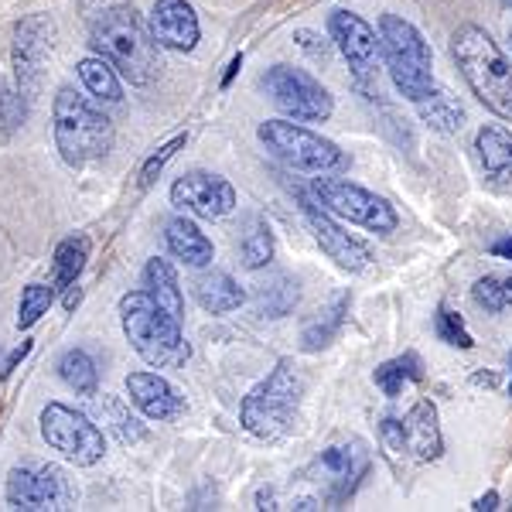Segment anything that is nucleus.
I'll use <instances>...</instances> for the list:
<instances>
[{"instance_id":"nucleus-1","label":"nucleus","mask_w":512,"mask_h":512,"mask_svg":"<svg viewBox=\"0 0 512 512\" xmlns=\"http://www.w3.org/2000/svg\"><path fill=\"white\" fill-rule=\"evenodd\" d=\"M89 48H93V55L110 62L130 86H151L161 72V45L154 41L137 7L130 4L106 7L99 14L89 28Z\"/></svg>"},{"instance_id":"nucleus-25","label":"nucleus","mask_w":512,"mask_h":512,"mask_svg":"<svg viewBox=\"0 0 512 512\" xmlns=\"http://www.w3.org/2000/svg\"><path fill=\"white\" fill-rule=\"evenodd\" d=\"M417 113H420V120L427 123L431 130H437V134H458L461 127H465V106L454 99L448 89H441L437 86L431 96H424V99H417Z\"/></svg>"},{"instance_id":"nucleus-31","label":"nucleus","mask_w":512,"mask_h":512,"mask_svg":"<svg viewBox=\"0 0 512 512\" xmlns=\"http://www.w3.org/2000/svg\"><path fill=\"white\" fill-rule=\"evenodd\" d=\"M243 267L246 270H260L274 260V229L263 216H253L246 222V233H243Z\"/></svg>"},{"instance_id":"nucleus-34","label":"nucleus","mask_w":512,"mask_h":512,"mask_svg":"<svg viewBox=\"0 0 512 512\" xmlns=\"http://www.w3.org/2000/svg\"><path fill=\"white\" fill-rule=\"evenodd\" d=\"M28 120V96L0 76V144H7Z\"/></svg>"},{"instance_id":"nucleus-30","label":"nucleus","mask_w":512,"mask_h":512,"mask_svg":"<svg viewBox=\"0 0 512 512\" xmlns=\"http://www.w3.org/2000/svg\"><path fill=\"white\" fill-rule=\"evenodd\" d=\"M59 376H62V383L69 386L72 393H79V396H96V390H99L96 362H93V355H89L86 349H69V352H62V359H59Z\"/></svg>"},{"instance_id":"nucleus-10","label":"nucleus","mask_w":512,"mask_h":512,"mask_svg":"<svg viewBox=\"0 0 512 512\" xmlns=\"http://www.w3.org/2000/svg\"><path fill=\"white\" fill-rule=\"evenodd\" d=\"M41 437L52 451H59L65 461H72L76 468H93L103 461L106 454V437L103 431L89 420L82 410H72L65 403H48L38 417Z\"/></svg>"},{"instance_id":"nucleus-3","label":"nucleus","mask_w":512,"mask_h":512,"mask_svg":"<svg viewBox=\"0 0 512 512\" xmlns=\"http://www.w3.org/2000/svg\"><path fill=\"white\" fill-rule=\"evenodd\" d=\"M120 321L130 349L154 369H178L192 359L181 321L161 308L147 291H130L120 297Z\"/></svg>"},{"instance_id":"nucleus-40","label":"nucleus","mask_w":512,"mask_h":512,"mask_svg":"<svg viewBox=\"0 0 512 512\" xmlns=\"http://www.w3.org/2000/svg\"><path fill=\"white\" fill-rule=\"evenodd\" d=\"M472 509L475 512H492V509H499V492H485V495H478V499L472 502Z\"/></svg>"},{"instance_id":"nucleus-43","label":"nucleus","mask_w":512,"mask_h":512,"mask_svg":"<svg viewBox=\"0 0 512 512\" xmlns=\"http://www.w3.org/2000/svg\"><path fill=\"white\" fill-rule=\"evenodd\" d=\"M79 284H72L69 291H65V311H76V304H79Z\"/></svg>"},{"instance_id":"nucleus-27","label":"nucleus","mask_w":512,"mask_h":512,"mask_svg":"<svg viewBox=\"0 0 512 512\" xmlns=\"http://www.w3.org/2000/svg\"><path fill=\"white\" fill-rule=\"evenodd\" d=\"M89 236H69L55 246V260H52V270H55V291H69L72 284H79V274L86 270V260H89Z\"/></svg>"},{"instance_id":"nucleus-24","label":"nucleus","mask_w":512,"mask_h":512,"mask_svg":"<svg viewBox=\"0 0 512 512\" xmlns=\"http://www.w3.org/2000/svg\"><path fill=\"white\" fill-rule=\"evenodd\" d=\"M144 291L154 297V301L161 304L168 315H175L181 321L185 315V297H181V284H178V274L175 267H171L168 260H161V256H154V260H147L144 267Z\"/></svg>"},{"instance_id":"nucleus-6","label":"nucleus","mask_w":512,"mask_h":512,"mask_svg":"<svg viewBox=\"0 0 512 512\" xmlns=\"http://www.w3.org/2000/svg\"><path fill=\"white\" fill-rule=\"evenodd\" d=\"M379 41H383V62L396 93L410 99V103L431 96L437 89L434 55L414 24L400 18V14H383L379 18Z\"/></svg>"},{"instance_id":"nucleus-15","label":"nucleus","mask_w":512,"mask_h":512,"mask_svg":"<svg viewBox=\"0 0 512 512\" xmlns=\"http://www.w3.org/2000/svg\"><path fill=\"white\" fill-rule=\"evenodd\" d=\"M297 202H301V212H304V219H308V226H311V233H315L318 246L332 256L338 267L349 270V274H362V270L373 267V260H376L373 246H369L366 239L345 233V229L332 219V212L321 209L315 195L304 192V188H297Z\"/></svg>"},{"instance_id":"nucleus-29","label":"nucleus","mask_w":512,"mask_h":512,"mask_svg":"<svg viewBox=\"0 0 512 512\" xmlns=\"http://www.w3.org/2000/svg\"><path fill=\"white\" fill-rule=\"evenodd\" d=\"M373 379L386 396H400L410 383L424 379V362H420L417 352H403V355H396V359L383 362V366H376Z\"/></svg>"},{"instance_id":"nucleus-36","label":"nucleus","mask_w":512,"mask_h":512,"mask_svg":"<svg viewBox=\"0 0 512 512\" xmlns=\"http://www.w3.org/2000/svg\"><path fill=\"white\" fill-rule=\"evenodd\" d=\"M434 332H437V338H441L444 345H451V349H475V338L465 328V318L454 315L448 304H441V308H437Z\"/></svg>"},{"instance_id":"nucleus-23","label":"nucleus","mask_w":512,"mask_h":512,"mask_svg":"<svg viewBox=\"0 0 512 512\" xmlns=\"http://www.w3.org/2000/svg\"><path fill=\"white\" fill-rule=\"evenodd\" d=\"M349 308H352V297L349 294H338L328 308L318 311V318H311L308 325L301 328V349L304 352H321L335 342L338 332H342L345 318H349Z\"/></svg>"},{"instance_id":"nucleus-14","label":"nucleus","mask_w":512,"mask_h":512,"mask_svg":"<svg viewBox=\"0 0 512 512\" xmlns=\"http://www.w3.org/2000/svg\"><path fill=\"white\" fill-rule=\"evenodd\" d=\"M55 38H59V28H55V21L48 14H28V18L14 24V45H11L14 79H18V89L28 99L38 96L45 65L55 55Z\"/></svg>"},{"instance_id":"nucleus-46","label":"nucleus","mask_w":512,"mask_h":512,"mask_svg":"<svg viewBox=\"0 0 512 512\" xmlns=\"http://www.w3.org/2000/svg\"><path fill=\"white\" fill-rule=\"evenodd\" d=\"M502 4H506V7H509V11H512V0H502Z\"/></svg>"},{"instance_id":"nucleus-38","label":"nucleus","mask_w":512,"mask_h":512,"mask_svg":"<svg viewBox=\"0 0 512 512\" xmlns=\"http://www.w3.org/2000/svg\"><path fill=\"white\" fill-rule=\"evenodd\" d=\"M28 352H31V342H21L18 349H14L11 355H7V359H4V366H0V379H7V376H11L14 369H18L24 359H28Z\"/></svg>"},{"instance_id":"nucleus-44","label":"nucleus","mask_w":512,"mask_h":512,"mask_svg":"<svg viewBox=\"0 0 512 512\" xmlns=\"http://www.w3.org/2000/svg\"><path fill=\"white\" fill-rule=\"evenodd\" d=\"M472 383H478V386H495V376L492 373H478Z\"/></svg>"},{"instance_id":"nucleus-2","label":"nucleus","mask_w":512,"mask_h":512,"mask_svg":"<svg viewBox=\"0 0 512 512\" xmlns=\"http://www.w3.org/2000/svg\"><path fill=\"white\" fill-rule=\"evenodd\" d=\"M451 59L485 110L512 123V62L489 31L461 24L451 35Z\"/></svg>"},{"instance_id":"nucleus-37","label":"nucleus","mask_w":512,"mask_h":512,"mask_svg":"<svg viewBox=\"0 0 512 512\" xmlns=\"http://www.w3.org/2000/svg\"><path fill=\"white\" fill-rule=\"evenodd\" d=\"M185 134H175V137H171L168 140V144H161L158 147V151H154L151 154V158H147L144 164H140V175H137V185L140 188H144V192H147V188H151L154 185V181H158V175H161V171H164V164H168L171 158H175V154L181 151V147H185Z\"/></svg>"},{"instance_id":"nucleus-7","label":"nucleus","mask_w":512,"mask_h":512,"mask_svg":"<svg viewBox=\"0 0 512 512\" xmlns=\"http://www.w3.org/2000/svg\"><path fill=\"white\" fill-rule=\"evenodd\" d=\"M369 465H373V458H369L366 441H359V437H349V441L325 448L315 461H311L308 472L301 475V478H308L315 492L297 499L294 509L345 506V502L355 495V489L362 485V478L369 475Z\"/></svg>"},{"instance_id":"nucleus-48","label":"nucleus","mask_w":512,"mask_h":512,"mask_svg":"<svg viewBox=\"0 0 512 512\" xmlns=\"http://www.w3.org/2000/svg\"><path fill=\"white\" fill-rule=\"evenodd\" d=\"M509 41H512V28H509Z\"/></svg>"},{"instance_id":"nucleus-16","label":"nucleus","mask_w":512,"mask_h":512,"mask_svg":"<svg viewBox=\"0 0 512 512\" xmlns=\"http://www.w3.org/2000/svg\"><path fill=\"white\" fill-rule=\"evenodd\" d=\"M171 205L192 212L198 219H226L236 209V188L212 171H185L171 185Z\"/></svg>"},{"instance_id":"nucleus-21","label":"nucleus","mask_w":512,"mask_h":512,"mask_svg":"<svg viewBox=\"0 0 512 512\" xmlns=\"http://www.w3.org/2000/svg\"><path fill=\"white\" fill-rule=\"evenodd\" d=\"M164 243H168L171 256L181 263H188V267H209V263L216 260V246H212V239L185 216L168 222V229H164Z\"/></svg>"},{"instance_id":"nucleus-42","label":"nucleus","mask_w":512,"mask_h":512,"mask_svg":"<svg viewBox=\"0 0 512 512\" xmlns=\"http://www.w3.org/2000/svg\"><path fill=\"white\" fill-rule=\"evenodd\" d=\"M492 253L495 256H506V260H512V233L506 239H499V243H492Z\"/></svg>"},{"instance_id":"nucleus-9","label":"nucleus","mask_w":512,"mask_h":512,"mask_svg":"<svg viewBox=\"0 0 512 512\" xmlns=\"http://www.w3.org/2000/svg\"><path fill=\"white\" fill-rule=\"evenodd\" d=\"M311 195L318 198V205L332 216L352 222V226H362L376 236H393L396 226H400V216L383 195L369 192V188L355 185L349 178H315L308 188Z\"/></svg>"},{"instance_id":"nucleus-41","label":"nucleus","mask_w":512,"mask_h":512,"mask_svg":"<svg viewBox=\"0 0 512 512\" xmlns=\"http://www.w3.org/2000/svg\"><path fill=\"white\" fill-rule=\"evenodd\" d=\"M243 69V55H236L233 62H229V69H226V76H222V89H229L233 86V79H236V72Z\"/></svg>"},{"instance_id":"nucleus-18","label":"nucleus","mask_w":512,"mask_h":512,"mask_svg":"<svg viewBox=\"0 0 512 512\" xmlns=\"http://www.w3.org/2000/svg\"><path fill=\"white\" fill-rule=\"evenodd\" d=\"M151 35L161 48L192 52L202 28H198V18L188 0H158L151 11Z\"/></svg>"},{"instance_id":"nucleus-26","label":"nucleus","mask_w":512,"mask_h":512,"mask_svg":"<svg viewBox=\"0 0 512 512\" xmlns=\"http://www.w3.org/2000/svg\"><path fill=\"white\" fill-rule=\"evenodd\" d=\"M301 301V284L291 274H277L274 280L256 287V315L260 318H284Z\"/></svg>"},{"instance_id":"nucleus-4","label":"nucleus","mask_w":512,"mask_h":512,"mask_svg":"<svg viewBox=\"0 0 512 512\" xmlns=\"http://www.w3.org/2000/svg\"><path fill=\"white\" fill-rule=\"evenodd\" d=\"M304 376L297 373L291 359H280L270 369L267 379L253 386L239 403V424L250 431L256 441L277 444L294 431L297 414H301Z\"/></svg>"},{"instance_id":"nucleus-20","label":"nucleus","mask_w":512,"mask_h":512,"mask_svg":"<svg viewBox=\"0 0 512 512\" xmlns=\"http://www.w3.org/2000/svg\"><path fill=\"white\" fill-rule=\"evenodd\" d=\"M475 154L482 164L485 178L492 185H509L512 181V134L499 123H485L475 134Z\"/></svg>"},{"instance_id":"nucleus-13","label":"nucleus","mask_w":512,"mask_h":512,"mask_svg":"<svg viewBox=\"0 0 512 512\" xmlns=\"http://www.w3.org/2000/svg\"><path fill=\"white\" fill-rule=\"evenodd\" d=\"M7 502L21 512L76 509V485L59 465H21L7 475Z\"/></svg>"},{"instance_id":"nucleus-47","label":"nucleus","mask_w":512,"mask_h":512,"mask_svg":"<svg viewBox=\"0 0 512 512\" xmlns=\"http://www.w3.org/2000/svg\"><path fill=\"white\" fill-rule=\"evenodd\" d=\"M79 4H93V0H79Z\"/></svg>"},{"instance_id":"nucleus-19","label":"nucleus","mask_w":512,"mask_h":512,"mask_svg":"<svg viewBox=\"0 0 512 512\" xmlns=\"http://www.w3.org/2000/svg\"><path fill=\"white\" fill-rule=\"evenodd\" d=\"M127 393H130V403H134L140 414L147 420H158V424L185 414V396L158 373H130Z\"/></svg>"},{"instance_id":"nucleus-22","label":"nucleus","mask_w":512,"mask_h":512,"mask_svg":"<svg viewBox=\"0 0 512 512\" xmlns=\"http://www.w3.org/2000/svg\"><path fill=\"white\" fill-rule=\"evenodd\" d=\"M192 294L198 308L209 311V315H226V311H236L246 301L243 287L226 270H205V274L192 277Z\"/></svg>"},{"instance_id":"nucleus-45","label":"nucleus","mask_w":512,"mask_h":512,"mask_svg":"<svg viewBox=\"0 0 512 512\" xmlns=\"http://www.w3.org/2000/svg\"><path fill=\"white\" fill-rule=\"evenodd\" d=\"M509 396H512V352H509Z\"/></svg>"},{"instance_id":"nucleus-8","label":"nucleus","mask_w":512,"mask_h":512,"mask_svg":"<svg viewBox=\"0 0 512 512\" xmlns=\"http://www.w3.org/2000/svg\"><path fill=\"white\" fill-rule=\"evenodd\" d=\"M256 137H260V144L291 171L325 175V171H335L345 164V154L335 140L301 127L297 120H263L260 127H256Z\"/></svg>"},{"instance_id":"nucleus-33","label":"nucleus","mask_w":512,"mask_h":512,"mask_svg":"<svg viewBox=\"0 0 512 512\" xmlns=\"http://www.w3.org/2000/svg\"><path fill=\"white\" fill-rule=\"evenodd\" d=\"M472 301L485 315H499V311L512 308V274H485L475 280Z\"/></svg>"},{"instance_id":"nucleus-28","label":"nucleus","mask_w":512,"mask_h":512,"mask_svg":"<svg viewBox=\"0 0 512 512\" xmlns=\"http://www.w3.org/2000/svg\"><path fill=\"white\" fill-rule=\"evenodd\" d=\"M76 69H79L82 86L89 89V96L103 99V103H120V99H123L120 72L113 69V65L106 62V59H99V55H89V59H82Z\"/></svg>"},{"instance_id":"nucleus-32","label":"nucleus","mask_w":512,"mask_h":512,"mask_svg":"<svg viewBox=\"0 0 512 512\" xmlns=\"http://www.w3.org/2000/svg\"><path fill=\"white\" fill-rule=\"evenodd\" d=\"M99 414H103V424H110V431L117 434L120 444H140V441H147V427L140 424L137 417H130L127 403H123L120 396L106 393L103 400H99Z\"/></svg>"},{"instance_id":"nucleus-17","label":"nucleus","mask_w":512,"mask_h":512,"mask_svg":"<svg viewBox=\"0 0 512 512\" xmlns=\"http://www.w3.org/2000/svg\"><path fill=\"white\" fill-rule=\"evenodd\" d=\"M403 431V454L420 461H437L444 454V434H441V417H437L434 400H417L407 410V417L400 420Z\"/></svg>"},{"instance_id":"nucleus-39","label":"nucleus","mask_w":512,"mask_h":512,"mask_svg":"<svg viewBox=\"0 0 512 512\" xmlns=\"http://www.w3.org/2000/svg\"><path fill=\"white\" fill-rule=\"evenodd\" d=\"M297 41H301V48H308L315 59H325V41L318 45V35H311V31H297Z\"/></svg>"},{"instance_id":"nucleus-5","label":"nucleus","mask_w":512,"mask_h":512,"mask_svg":"<svg viewBox=\"0 0 512 512\" xmlns=\"http://www.w3.org/2000/svg\"><path fill=\"white\" fill-rule=\"evenodd\" d=\"M52 130L55 147H59L62 161L69 168H86L93 161H103L113 151V140H117L113 120L69 86H62L55 93Z\"/></svg>"},{"instance_id":"nucleus-35","label":"nucleus","mask_w":512,"mask_h":512,"mask_svg":"<svg viewBox=\"0 0 512 512\" xmlns=\"http://www.w3.org/2000/svg\"><path fill=\"white\" fill-rule=\"evenodd\" d=\"M55 304V284H28L21 291V304H18V328L24 332V328L38 325L41 318L48 315V308Z\"/></svg>"},{"instance_id":"nucleus-11","label":"nucleus","mask_w":512,"mask_h":512,"mask_svg":"<svg viewBox=\"0 0 512 512\" xmlns=\"http://www.w3.org/2000/svg\"><path fill=\"white\" fill-rule=\"evenodd\" d=\"M263 89H267L270 103L297 123H325L335 113L332 93L315 76L294 69V65H270L267 76H263Z\"/></svg>"},{"instance_id":"nucleus-12","label":"nucleus","mask_w":512,"mask_h":512,"mask_svg":"<svg viewBox=\"0 0 512 512\" xmlns=\"http://www.w3.org/2000/svg\"><path fill=\"white\" fill-rule=\"evenodd\" d=\"M328 35H332L335 48L342 52V59L349 62L355 86L369 99H376L379 96L376 72H379V59H383V41H379L376 28L352 11H332L328 14Z\"/></svg>"}]
</instances>
